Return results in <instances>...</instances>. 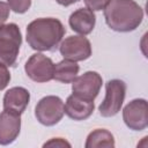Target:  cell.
<instances>
[{
	"label": "cell",
	"mask_w": 148,
	"mask_h": 148,
	"mask_svg": "<svg viewBox=\"0 0 148 148\" xmlns=\"http://www.w3.org/2000/svg\"><path fill=\"white\" fill-rule=\"evenodd\" d=\"M65 114V104L58 96H45L37 103L35 116L44 126H53L58 124Z\"/></svg>",
	"instance_id": "5"
},
{
	"label": "cell",
	"mask_w": 148,
	"mask_h": 148,
	"mask_svg": "<svg viewBox=\"0 0 148 148\" xmlns=\"http://www.w3.org/2000/svg\"><path fill=\"white\" fill-rule=\"evenodd\" d=\"M9 12H10V8L8 3L0 1V27H2L7 21V18L9 17Z\"/></svg>",
	"instance_id": "19"
},
{
	"label": "cell",
	"mask_w": 148,
	"mask_h": 148,
	"mask_svg": "<svg viewBox=\"0 0 148 148\" xmlns=\"http://www.w3.org/2000/svg\"><path fill=\"white\" fill-rule=\"evenodd\" d=\"M114 138L108 130L97 128L89 133L87 136V141L84 143L86 148H113L114 147Z\"/></svg>",
	"instance_id": "15"
},
{
	"label": "cell",
	"mask_w": 148,
	"mask_h": 148,
	"mask_svg": "<svg viewBox=\"0 0 148 148\" xmlns=\"http://www.w3.org/2000/svg\"><path fill=\"white\" fill-rule=\"evenodd\" d=\"M102 83V76L97 72L89 71L75 77V80L72 82V90L75 95L94 101L101 90Z\"/></svg>",
	"instance_id": "9"
},
{
	"label": "cell",
	"mask_w": 148,
	"mask_h": 148,
	"mask_svg": "<svg viewBox=\"0 0 148 148\" xmlns=\"http://www.w3.org/2000/svg\"><path fill=\"white\" fill-rule=\"evenodd\" d=\"M59 5H61V6H65V7H67V6H71V5H73V3H75V2H77L79 0H56Z\"/></svg>",
	"instance_id": "21"
},
{
	"label": "cell",
	"mask_w": 148,
	"mask_h": 148,
	"mask_svg": "<svg viewBox=\"0 0 148 148\" xmlns=\"http://www.w3.org/2000/svg\"><path fill=\"white\" fill-rule=\"evenodd\" d=\"M87 8L92 10V12H97V10H102L104 9L108 3L110 2V0H83Z\"/></svg>",
	"instance_id": "17"
},
{
	"label": "cell",
	"mask_w": 148,
	"mask_h": 148,
	"mask_svg": "<svg viewBox=\"0 0 148 148\" xmlns=\"http://www.w3.org/2000/svg\"><path fill=\"white\" fill-rule=\"evenodd\" d=\"M126 95V83L119 79H113L105 84V97L101 103L98 110L102 117L116 116L124 103Z\"/></svg>",
	"instance_id": "4"
},
{
	"label": "cell",
	"mask_w": 148,
	"mask_h": 148,
	"mask_svg": "<svg viewBox=\"0 0 148 148\" xmlns=\"http://www.w3.org/2000/svg\"><path fill=\"white\" fill-rule=\"evenodd\" d=\"M7 3L13 12L17 14H23L30 8L31 0H7Z\"/></svg>",
	"instance_id": "16"
},
{
	"label": "cell",
	"mask_w": 148,
	"mask_h": 148,
	"mask_svg": "<svg viewBox=\"0 0 148 148\" xmlns=\"http://www.w3.org/2000/svg\"><path fill=\"white\" fill-rule=\"evenodd\" d=\"M104 17L110 29L130 32L141 24L143 10L134 0H110L104 8Z\"/></svg>",
	"instance_id": "2"
},
{
	"label": "cell",
	"mask_w": 148,
	"mask_h": 148,
	"mask_svg": "<svg viewBox=\"0 0 148 148\" xmlns=\"http://www.w3.org/2000/svg\"><path fill=\"white\" fill-rule=\"evenodd\" d=\"M66 29L64 24L54 17H40L30 22L27 27V42L36 51H54Z\"/></svg>",
	"instance_id": "1"
},
{
	"label": "cell",
	"mask_w": 148,
	"mask_h": 148,
	"mask_svg": "<svg viewBox=\"0 0 148 148\" xmlns=\"http://www.w3.org/2000/svg\"><path fill=\"white\" fill-rule=\"evenodd\" d=\"M10 81V73L7 66L0 64V90H3Z\"/></svg>",
	"instance_id": "18"
},
{
	"label": "cell",
	"mask_w": 148,
	"mask_h": 148,
	"mask_svg": "<svg viewBox=\"0 0 148 148\" xmlns=\"http://www.w3.org/2000/svg\"><path fill=\"white\" fill-rule=\"evenodd\" d=\"M59 51L64 59H68L72 61H82L91 56V44L89 39L82 35L69 36L61 42Z\"/></svg>",
	"instance_id": "8"
},
{
	"label": "cell",
	"mask_w": 148,
	"mask_h": 148,
	"mask_svg": "<svg viewBox=\"0 0 148 148\" xmlns=\"http://www.w3.org/2000/svg\"><path fill=\"white\" fill-rule=\"evenodd\" d=\"M30 101V92L23 87H13L3 96V109L22 114Z\"/></svg>",
	"instance_id": "13"
},
{
	"label": "cell",
	"mask_w": 148,
	"mask_h": 148,
	"mask_svg": "<svg viewBox=\"0 0 148 148\" xmlns=\"http://www.w3.org/2000/svg\"><path fill=\"white\" fill-rule=\"evenodd\" d=\"M65 146L71 147V143H68L66 140H64L61 138H54L44 143V147H65Z\"/></svg>",
	"instance_id": "20"
},
{
	"label": "cell",
	"mask_w": 148,
	"mask_h": 148,
	"mask_svg": "<svg viewBox=\"0 0 148 148\" xmlns=\"http://www.w3.org/2000/svg\"><path fill=\"white\" fill-rule=\"evenodd\" d=\"M24 71L35 82H49L53 79L54 64L51 58L44 56L43 53H35L25 62Z\"/></svg>",
	"instance_id": "6"
},
{
	"label": "cell",
	"mask_w": 148,
	"mask_h": 148,
	"mask_svg": "<svg viewBox=\"0 0 148 148\" xmlns=\"http://www.w3.org/2000/svg\"><path fill=\"white\" fill-rule=\"evenodd\" d=\"M22 43L21 30L17 24L8 23L0 27V64L14 66Z\"/></svg>",
	"instance_id": "3"
},
{
	"label": "cell",
	"mask_w": 148,
	"mask_h": 148,
	"mask_svg": "<svg viewBox=\"0 0 148 148\" xmlns=\"http://www.w3.org/2000/svg\"><path fill=\"white\" fill-rule=\"evenodd\" d=\"M79 71L80 66L76 64V61L64 59L54 65L53 79L61 83H72L77 76Z\"/></svg>",
	"instance_id": "14"
},
{
	"label": "cell",
	"mask_w": 148,
	"mask_h": 148,
	"mask_svg": "<svg viewBox=\"0 0 148 148\" xmlns=\"http://www.w3.org/2000/svg\"><path fill=\"white\" fill-rule=\"evenodd\" d=\"M94 109V101L75 94L69 95L65 103V113L73 120H84L89 118L92 114Z\"/></svg>",
	"instance_id": "11"
},
{
	"label": "cell",
	"mask_w": 148,
	"mask_h": 148,
	"mask_svg": "<svg viewBox=\"0 0 148 148\" xmlns=\"http://www.w3.org/2000/svg\"><path fill=\"white\" fill-rule=\"evenodd\" d=\"M68 23L73 31L84 36L94 30L96 23V16L94 12L88 8H79L71 14L68 18Z\"/></svg>",
	"instance_id": "12"
},
{
	"label": "cell",
	"mask_w": 148,
	"mask_h": 148,
	"mask_svg": "<svg viewBox=\"0 0 148 148\" xmlns=\"http://www.w3.org/2000/svg\"><path fill=\"white\" fill-rule=\"evenodd\" d=\"M21 131V114L5 110L0 113V145L7 146L16 140Z\"/></svg>",
	"instance_id": "10"
},
{
	"label": "cell",
	"mask_w": 148,
	"mask_h": 148,
	"mask_svg": "<svg viewBox=\"0 0 148 148\" xmlns=\"http://www.w3.org/2000/svg\"><path fill=\"white\" fill-rule=\"evenodd\" d=\"M123 119L126 126L133 131H142L148 126V105L143 98L131 101L123 110Z\"/></svg>",
	"instance_id": "7"
}]
</instances>
